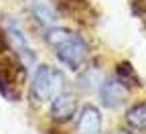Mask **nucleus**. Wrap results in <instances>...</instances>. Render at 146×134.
<instances>
[{"mask_svg": "<svg viewBox=\"0 0 146 134\" xmlns=\"http://www.w3.org/2000/svg\"><path fill=\"white\" fill-rule=\"evenodd\" d=\"M27 10L33 21L45 29L55 27V23L59 21V10L51 0H27Z\"/></svg>", "mask_w": 146, "mask_h": 134, "instance_id": "5", "label": "nucleus"}, {"mask_svg": "<svg viewBox=\"0 0 146 134\" xmlns=\"http://www.w3.org/2000/svg\"><path fill=\"white\" fill-rule=\"evenodd\" d=\"M45 43L53 49L55 57L61 65L71 71H77L89 57V43L83 37L65 27H49L45 29Z\"/></svg>", "mask_w": 146, "mask_h": 134, "instance_id": "1", "label": "nucleus"}, {"mask_svg": "<svg viewBox=\"0 0 146 134\" xmlns=\"http://www.w3.org/2000/svg\"><path fill=\"white\" fill-rule=\"evenodd\" d=\"M77 95L73 93L71 89H63L57 98L51 102V110H49V116L53 122L57 124H65L69 120H73V116L77 114Z\"/></svg>", "mask_w": 146, "mask_h": 134, "instance_id": "4", "label": "nucleus"}, {"mask_svg": "<svg viewBox=\"0 0 146 134\" xmlns=\"http://www.w3.org/2000/svg\"><path fill=\"white\" fill-rule=\"evenodd\" d=\"M55 6H57L59 12L71 14V16H77V14H81L85 8H89L87 0H55Z\"/></svg>", "mask_w": 146, "mask_h": 134, "instance_id": "10", "label": "nucleus"}, {"mask_svg": "<svg viewBox=\"0 0 146 134\" xmlns=\"http://www.w3.org/2000/svg\"><path fill=\"white\" fill-rule=\"evenodd\" d=\"M45 134H63V132H59V130H55V128H51V130H47Z\"/></svg>", "mask_w": 146, "mask_h": 134, "instance_id": "12", "label": "nucleus"}, {"mask_svg": "<svg viewBox=\"0 0 146 134\" xmlns=\"http://www.w3.org/2000/svg\"><path fill=\"white\" fill-rule=\"evenodd\" d=\"M0 33L4 35L6 45L10 49V55H14L27 69H35L36 63V53L33 51V47L29 45V35L25 31V27L12 16H6L2 21V29Z\"/></svg>", "mask_w": 146, "mask_h": 134, "instance_id": "3", "label": "nucleus"}, {"mask_svg": "<svg viewBox=\"0 0 146 134\" xmlns=\"http://www.w3.org/2000/svg\"><path fill=\"white\" fill-rule=\"evenodd\" d=\"M63 89H67V85H65V75L61 73V69L47 63H39L35 67L33 77H31V87H29V93L35 102L51 104Z\"/></svg>", "mask_w": 146, "mask_h": 134, "instance_id": "2", "label": "nucleus"}, {"mask_svg": "<svg viewBox=\"0 0 146 134\" xmlns=\"http://www.w3.org/2000/svg\"><path fill=\"white\" fill-rule=\"evenodd\" d=\"M75 132L77 134H102V114L96 106L85 104L77 112Z\"/></svg>", "mask_w": 146, "mask_h": 134, "instance_id": "7", "label": "nucleus"}, {"mask_svg": "<svg viewBox=\"0 0 146 134\" xmlns=\"http://www.w3.org/2000/svg\"><path fill=\"white\" fill-rule=\"evenodd\" d=\"M126 122L136 130H146V102L132 106L126 112Z\"/></svg>", "mask_w": 146, "mask_h": 134, "instance_id": "9", "label": "nucleus"}, {"mask_svg": "<svg viewBox=\"0 0 146 134\" xmlns=\"http://www.w3.org/2000/svg\"><path fill=\"white\" fill-rule=\"evenodd\" d=\"M112 134H132V132H126V130H114Z\"/></svg>", "mask_w": 146, "mask_h": 134, "instance_id": "13", "label": "nucleus"}, {"mask_svg": "<svg viewBox=\"0 0 146 134\" xmlns=\"http://www.w3.org/2000/svg\"><path fill=\"white\" fill-rule=\"evenodd\" d=\"M104 83V75L100 71V67L96 65H89L85 67L81 73H79V77H77V87L85 93H91V91H100Z\"/></svg>", "mask_w": 146, "mask_h": 134, "instance_id": "8", "label": "nucleus"}, {"mask_svg": "<svg viewBox=\"0 0 146 134\" xmlns=\"http://www.w3.org/2000/svg\"><path fill=\"white\" fill-rule=\"evenodd\" d=\"M100 100L106 108L114 110L118 106H122L126 102V95H128V87L118 79V77H106L102 87H100Z\"/></svg>", "mask_w": 146, "mask_h": 134, "instance_id": "6", "label": "nucleus"}, {"mask_svg": "<svg viewBox=\"0 0 146 134\" xmlns=\"http://www.w3.org/2000/svg\"><path fill=\"white\" fill-rule=\"evenodd\" d=\"M116 77L126 85V87H130V83H128V81H132L134 79V69H132V65L130 63H120L118 67H116Z\"/></svg>", "mask_w": 146, "mask_h": 134, "instance_id": "11", "label": "nucleus"}]
</instances>
